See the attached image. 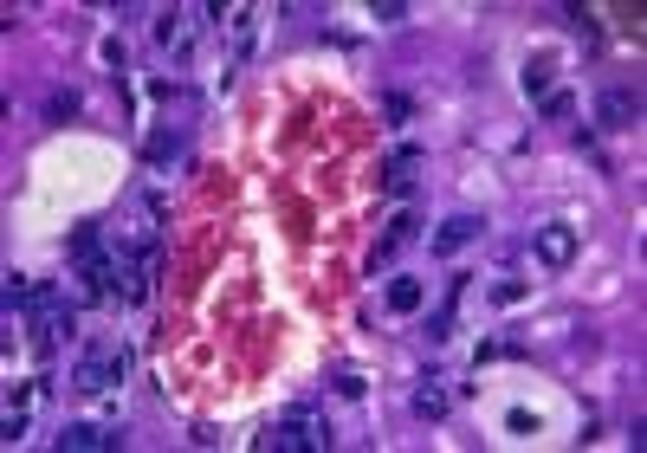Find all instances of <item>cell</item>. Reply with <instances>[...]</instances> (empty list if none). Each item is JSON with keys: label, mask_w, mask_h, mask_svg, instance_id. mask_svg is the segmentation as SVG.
<instances>
[{"label": "cell", "mask_w": 647, "mask_h": 453, "mask_svg": "<svg viewBox=\"0 0 647 453\" xmlns=\"http://www.w3.org/2000/svg\"><path fill=\"white\" fill-rule=\"evenodd\" d=\"M123 376H130V350H123L117 337H91L85 356L72 363V389L78 395H104L110 382H123Z\"/></svg>", "instance_id": "cell-1"}, {"label": "cell", "mask_w": 647, "mask_h": 453, "mask_svg": "<svg viewBox=\"0 0 647 453\" xmlns=\"http://www.w3.org/2000/svg\"><path fill=\"white\" fill-rule=\"evenodd\" d=\"M337 434H330V421H311L305 408H292V415H279L266 434H259V447L266 453H318V447H330Z\"/></svg>", "instance_id": "cell-2"}, {"label": "cell", "mask_w": 647, "mask_h": 453, "mask_svg": "<svg viewBox=\"0 0 647 453\" xmlns=\"http://www.w3.org/2000/svg\"><path fill=\"white\" fill-rule=\"evenodd\" d=\"M415 240H421V214H415V208H402L389 227H382V240L369 246L363 272H369V279H389V272H395V253H402V246H415Z\"/></svg>", "instance_id": "cell-3"}, {"label": "cell", "mask_w": 647, "mask_h": 453, "mask_svg": "<svg viewBox=\"0 0 647 453\" xmlns=\"http://www.w3.org/2000/svg\"><path fill=\"white\" fill-rule=\"evenodd\" d=\"M421 162H428V149H421V143H402L389 162H382L376 188H382L389 201H408V195H415V169H421Z\"/></svg>", "instance_id": "cell-4"}, {"label": "cell", "mask_w": 647, "mask_h": 453, "mask_svg": "<svg viewBox=\"0 0 647 453\" xmlns=\"http://www.w3.org/2000/svg\"><path fill=\"white\" fill-rule=\"evenodd\" d=\"M466 285H473V272H447V292H440V305L428 311V324H421V337L428 343H447L453 337V318H460V298H466Z\"/></svg>", "instance_id": "cell-5"}, {"label": "cell", "mask_w": 647, "mask_h": 453, "mask_svg": "<svg viewBox=\"0 0 647 453\" xmlns=\"http://www.w3.org/2000/svg\"><path fill=\"white\" fill-rule=\"evenodd\" d=\"M473 240H486V221H479V214H447V221L434 227L428 253H434V259H453V253H466Z\"/></svg>", "instance_id": "cell-6"}, {"label": "cell", "mask_w": 647, "mask_h": 453, "mask_svg": "<svg viewBox=\"0 0 647 453\" xmlns=\"http://www.w3.org/2000/svg\"><path fill=\"white\" fill-rule=\"evenodd\" d=\"M596 123H602V130H635V123H641V91L635 85H609V91H602V104H596Z\"/></svg>", "instance_id": "cell-7"}, {"label": "cell", "mask_w": 647, "mask_h": 453, "mask_svg": "<svg viewBox=\"0 0 647 453\" xmlns=\"http://www.w3.org/2000/svg\"><path fill=\"white\" fill-rule=\"evenodd\" d=\"M182 149H188V123H156L143 136V169H169V162H182Z\"/></svg>", "instance_id": "cell-8"}, {"label": "cell", "mask_w": 647, "mask_h": 453, "mask_svg": "<svg viewBox=\"0 0 647 453\" xmlns=\"http://www.w3.org/2000/svg\"><path fill=\"white\" fill-rule=\"evenodd\" d=\"M52 441H59V453H85V447L117 453L123 441H130V434H123V428H91V421H65V428L52 434Z\"/></svg>", "instance_id": "cell-9"}, {"label": "cell", "mask_w": 647, "mask_h": 453, "mask_svg": "<svg viewBox=\"0 0 647 453\" xmlns=\"http://www.w3.org/2000/svg\"><path fill=\"white\" fill-rule=\"evenodd\" d=\"M531 253H538L550 272H563V266H570V259H576V227H563V221L538 227V233H531Z\"/></svg>", "instance_id": "cell-10"}, {"label": "cell", "mask_w": 647, "mask_h": 453, "mask_svg": "<svg viewBox=\"0 0 647 453\" xmlns=\"http://www.w3.org/2000/svg\"><path fill=\"white\" fill-rule=\"evenodd\" d=\"M421 305H428V279H415V272H389V311L395 318H415Z\"/></svg>", "instance_id": "cell-11"}, {"label": "cell", "mask_w": 647, "mask_h": 453, "mask_svg": "<svg viewBox=\"0 0 647 453\" xmlns=\"http://www.w3.org/2000/svg\"><path fill=\"white\" fill-rule=\"evenodd\" d=\"M440 382H447V376H421V389H415V415H421V421H440V415L453 408V395L440 389Z\"/></svg>", "instance_id": "cell-12"}, {"label": "cell", "mask_w": 647, "mask_h": 453, "mask_svg": "<svg viewBox=\"0 0 647 453\" xmlns=\"http://www.w3.org/2000/svg\"><path fill=\"white\" fill-rule=\"evenodd\" d=\"M39 298V285L26 279V272H7V285H0V305H7V318H26V305Z\"/></svg>", "instance_id": "cell-13"}, {"label": "cell", "mask_w": 647, "mask_h": 453, "mask_svg": "<svg viewBox=\"0 0 647 453\" xmlns=\"http://www.w3.org/2000/svg\"><path fill=\"white\" fill-rule=\"evenodd\" d=\"M78 111H85V98H78L72 85H52L46 91V123H65V117H78Z\"/></svg>", "instance_id": "cell-14"}, {"label": "cell", "mask_w": 647, "mask_h": 453, "mask_svg": "<svg viewBox=\"0 0 647 453\" xmlns=\"http://www.w3.org/2000/svg\"><path fill=\"white\" fill-rule=\"evenodd\" d=\"M550 78H557V59H550V52L525 59V91H531V98H544V91H550Z\"/></svg>", "instance_id": "cell-15"}, {"label": "cell", "mask_w": 647, "mask_h": 453, "mask_svg": "<svg viewBox=\"0 0 647 453\" xmlns=\"http://www.w3.org/2000/svg\"><path fill=\"white\" fill-rule=\"evenodd\" d=\"M363 369H337V376H330V395H343V402H363Z\"/></svg>", "instance_id": "cell-16"}, {"label": "cell", "mask_w": 647, "mask_h": 453, "mask_svg": "<svg viewBox=\"0 0 647 453\" xmlns=\"http://www.w3.org/2000/svg\"><path fill=\"white\" fill-rule=\"evenodd\" d=\"M525 292H531V285H525V279H512V272L486 285V298H492V305H518V298H525Z\"/></svg>", "instance_id": "cell-17"}, {"label": "cell", "mask_w": 647, "mask_h": 453, "mask_svg": "<svg viewBox=\"0 0 647 453\" xmlns=\"http://www.w3.org/2000/svg\"><path fill=\"white\" fill-rule=\"evenodd\" d=\"M538 111H544L550 123H563V117H576V98H570V91H544V98H538Z\"/></svg>", "instance_id": "cell-18"}, {"label": "cell", "mask_w": 647, "mask_h": 453, "mask_svg": "<svg viewBox=\"0 0 647 453\" xmlns=\"http://www.w3.org/2000/svg\"><path fill=\"white\" fill-rule=\"evenodd\" d=\"M0 441H7V447H20V441H26V408H13V402H7V421H0Z\"/></svg>", "instance_id": "cell-19"}, {"label": "cell", "mask_w": 647, "mask_h": 453, "mask_svg": "<svg viewBox=\"0 0 647 453\" xmlns=\"http://www.w3.org/2000/svg\"><path fill=\"white\" fill-rule=\"evenodd\" d=\"M382 111H389V130H402V123L415 117V104H408L402 91H389V98H382Z\"/></svg>", "instance_id": "cell-20"}, {"label": "cell", "mask_w": 647, "mask_h": 453, "mask_svg": "<svg viewBox=\"0 0 647 453\" xmlns=\"http://www.w3.org/2000/svg\"><path fill=\"white\" fill-rule=\"evenodd\" d=\"M149 98H162V104H169V98H188V85H182V78H149Z\"/></svg>", "instance_id": "cell-21"}, {"label": "cell", "mask_w": 647, "mask_h": 453, "mask_svg": "<svg viewBox=\"0 0 647 453\" xmlns=\"http://www.w3.org/2000/svg\"><path fill=\"white\" fill-rule=\"evenodd\" d=\"M505 428H512V434H525V441H531V434H538V415H531V408H512V415H505Z\"/></svg>", "instance_id": "cell-22"}, {"label": "cell", "mask_w": 647, "mask_h": 453, "mask_svg": "<svg viewBox=\"0 0 647 453\" xmlns=\"http://www.w3.org/2000/svg\"><path fill=\"white\" fill-rule=\"evenodd\" d=\"M156 39H162V46H169V39H188V33H182V13H175V7L156 20Z\"/></svg>", "instance_id": "cell-23"}, {"label": "cell", "mask_w": 647, "mask_h": 453, "mask_svg": "<svg viewBox=\"0 0 647 453\" xmlns=\"http://www.w3.org/2000/svg\"><path fill=\"white\" fill-rule=\"evenodd\" d=\"M123 59H130V46H123V39L110 33V39H104V65H110V72H123Z\"/></svg>", "instance_id": "cell-24"}, {"label": "cell", "mask_w": 647, "mask_h": 453, "mask_svg": "<svg viewBox=\"0 0 647 453\" xmlns=\"http://www.w3.org/2000/svg\"><path fill=\"white\" fill-rule=\"evenodd\" d=\"M402 20H408L402 0H382V7H376V26H402Z\"/></svg>", "instance_id": "cell-25"}]
</instances>
